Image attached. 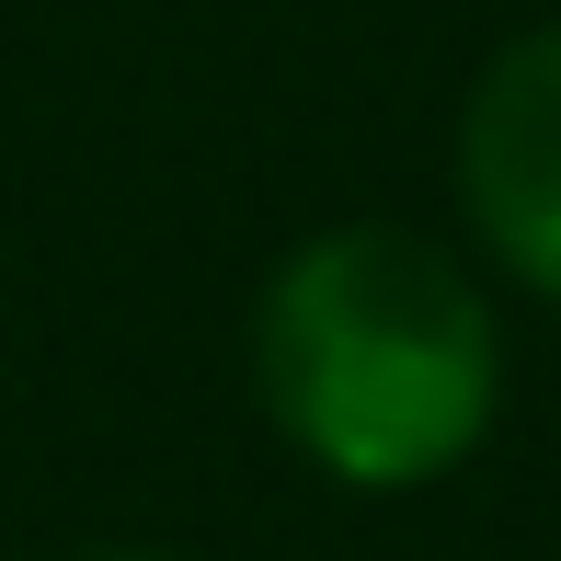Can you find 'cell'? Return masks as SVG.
Segmentation results:
<instances>
[{
    "instance_id": "obj_1",
    "label": "cell",
    "mask_w": 561,
    "mask_h": 561,
    "mask_svg": "<svg viewBox=\"0 0 561 561\" xmlns=\"http://www.w3.org/2000/svg\"><path fill=\"white\" fill-rule=\"evenodd\" d=\"M252 401L333 493H424L504 413V321L447 241L333 218L252 298Z\"/></svg>"
},
{
    "instance_id": "obj_2",
    "label": "cell",
    "mask_w": 561,
    "mask_h": 561,
    "mask_svg": "<svg viewBox=\"0 0 561 561\" xmlns=\"http://www.w3.org/2000/svg\"><path fill=\"white\" fill-rule=\"evenodd\" d=\"M447 184L481 264L561 310V23H527L481 58V81L458 92Z\"/></svg>"
},
{
    "instance_id": "obj_3",
    "label": "cell",
    "mask_w": 561,
    "mask_h": 561,
    "mask_svg": "<svg viewBox=\"0 0 561 561\" xmlns=\"http://www.w3.org/2000/svg\"><path fill=\"white\" fill-rule=\"evenodd\" d=\"M69 561H184V550H161V539H104V550H69Z\"/></svg>"
}]
</instances>
